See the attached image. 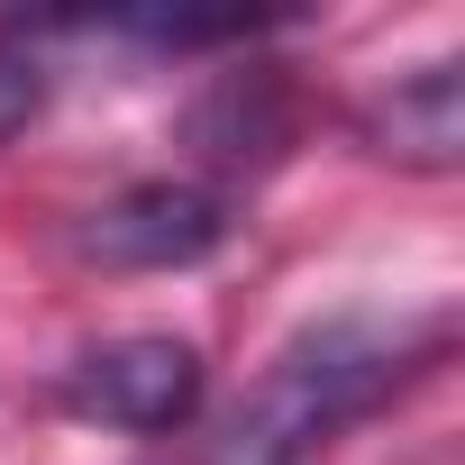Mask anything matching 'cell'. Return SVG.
<instances>
[{"label": "cell", "instance_id": "cell-4", "mask_svg": "<svg viewBox=\"0 0 465 465\" xmlns=\"http://www.w3.org/2000/svg\"><path fill=\"white\" fill-rule=\"evenodd\" d=\"M365 128H374V146H383L392 164L456 173V155H465V74H456V55H438V64L401 74V83H392V101H383Z\"/></svg>", "mask_w": 465, "mask_h": 465}, {"label": "cell", "instance_id": "cell-5", "mask_svg": "<svg viewBox=\"0 0 465 465\" xmlns=\"http://www.w3.org/2000/svg\"><path fill=\"white\" fill-rule=\"evenodd\" d=\"M37 101H46L37 55H10V46H0V137H10V128H28V119H37Z\"/></svg>", "mask_w": 465, "mask_h": 465}, {"label": "cell", "instance_id": "cell-1", "mask_svg": "<svg viewBox=\"0 0 465 465\" xmlns=\"http://www.w3.org/2000/svg\"><path fill=\"white\" fill-rule=\"evenodd\" d=\"M438 347H447V320H320L292 347H274L238 401L210 411L155 465H311L347 420H365Z\"/></svg>", "mask_w": 465, "mask_h": 465}, {"label": "cell", "instance_id": "cell-3", "mask_svg": "<svg viewBox=\"0 0 465 465\" xmlns=\"http://www.w3.org/2000/svg\"><path fill=\"white\" fill-rule=\"evenodd\" d=\"M228 247V201L210 183H128L74 219V256L101 274H173Z\"/></svg>", "mask_w": 465, "mask_h": 465}, {"label": "cell", "instance_id": "cell-2", "mask_svg": "<svg viewBox=\"0 0 465 465\" xmlns=\"http://www.w3.org/2000/svg\"><path fill=\"white\" fill-rule=\"evenodd\" d=\"M55 401L92 429H128V438H183V420L201 411V356L192 338H164V329H128V338H101L64 365Z\"/></svg>", "mask_w": 465, "mask_h": 465}]
</instances>
